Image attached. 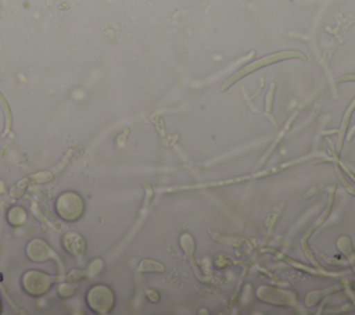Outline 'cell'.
<instances>
[{
  "label": "cell",
  "instance_id": "obj_1",
  "mask_svg": "<svg viewBox=\"0 0 355 315\" xmlns=\"http://www.w3.org/2000/svg\"><path fill=\"white\" fill-rule=\"evenodd\" d=\"M85 211V203L80 194L75 191H64L55 200V212L62 221H78Z\"/></svg>",
  "mask_w": 355,
  "mask_h": 315
},
{
  "label": "cell",
  "instance_id": "obj_7",
  "mask_svg": "<svg viewBox=\"0 0 355 315\" xmlns=\"http://www.w3.org/2000/svg\"><path fill=\"white\" fill-rule=\"evenodd\" d=\"M0 312H1V300H0Z\"/></svg>",
  "mask_w": 355,
  "mask_h": 315
},
{
  "label": "cell",
  "instance_id": "obj_2",
  "mask_svg": "<svg viewBox=\"0 0 355 315\" xmlns=\"http://www.w3.org/2000/svg\"><path fill=\"white\" fill-rule=\"evenodd\" d=\"M86 303L92 311L97 314H107L112 309L115 298L110 287L104 284H96L87 291Z\"/></svg>",
  "mask_w": 355,
  "mask_h": 315
},
{
  "label": "cell",
  "instance_id": "obj_6",
  "mask_svg": "<svg viewBox=\"0 0 355 315\" xmlns=\"http://www.w3.org/2000/svg\"><path fill=\"white\" fill-rule=\"evenodd\" d=\"M7 218H8V222L14 226H19L25 222L26 219V212L24 208L21 207H12L8 214H7Z\"/></svg>",
  "mask_w": 355,
  "mask_h": 315
},
{
  "label": "cell",
  "instance_id": "obj_4",
  "mask_svg": "<svg viewBox=\"0 0 355 315\" xmlns=\"http://www.w3.org/2000/svg\"><path fill=\"white\" fill-rule=\"evenodd\" d=\"M26 255L32 261H44L51 257V248L49 244L40 239L31 240L26 247Z\"/></svg>",
  "mask_w": 355,
  "mask_h": 315
},
{
  "label": "cell",
  "instance_id": "obj_5",
  "mask_svg": "<svg viewBox=\"0 0 355 315\" xmlns=\"http://www.w3.org/2000/svg\"><path fill=\"white\" fill-rule=\"evenodd\" d=\"M62 246L65 248V251L71 255H80L85 253L86 250V243L85 239L78 235V233H67L62 237Z\"/></svg>",
  "mask_w": 355,
  "mask_h": 315
},
{
  "label": "cell",
  "instance_id": "obj_3",
  "mask_svg": "<svg viewBox=\"0 0 355 315\" xmlns=\"http://www.w3.org/2000/svg\"><path fill=\"white\" fill-rule=\"evenodd\" d=\"M51 283H53V278L49 273H46L43 271H37V269L28 271L22 276L24 290L33 297L44 294L50 289Z\"/></svg>",
  "mask_w": 355,
  "mask_h": 315
}]
</instances>
